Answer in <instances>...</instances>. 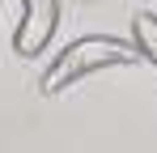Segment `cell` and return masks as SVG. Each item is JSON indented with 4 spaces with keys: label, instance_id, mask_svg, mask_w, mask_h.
Returning <instances> with one entry per match:
<instances>
[{
    "label": "cell",
    "instance_id": "6da1fadb",
    "mask_svg": "<svg viewBox=\"0 0 157 153\" xmlns=\"http://www.w3.org/2000/svg\"><path fill=\"white\" fill-rule=\"evenodd\" d=\"M136 60V47L115 38V34H85L77 43H68L64 51H55L51 68L43 73V94H59L68 85H77L94 73H106V68H123Z\"/></svg>",
    "mask_w": 157,
    "mask_h": 153
},
{
    "label": "cell",
    "instance_id": "7a4b0ae2",
    "mask_svg": "<svg viewBox=\"0 0 157 153\" xmlns=\"http://www.w3.org/2000/svg\"><path fill=\"white\" fill-rule=\"evenodd\" d=\"M55 30H59V0H21V17H17V30H13V51L34 60L51 47Z\"/></svg>",
    "mask_w": 157,
    "mask_h": 153
},
{
    "label": "cell",
    "instance_id": "3957f363",
    "mask_svg": "<svg viewBox=\"0 0 157 153\" xmlns=\"http://www.w3.org/2000/svg\"><path fill=\"white\" fill-rule=\"evenodd\" d=\"M132 47H136V60H149L157 68V17L153 13H136L132 17Z\"/></svg>",
    "mask_w": 157,
    "mask_h": 153
}]
</instances>
